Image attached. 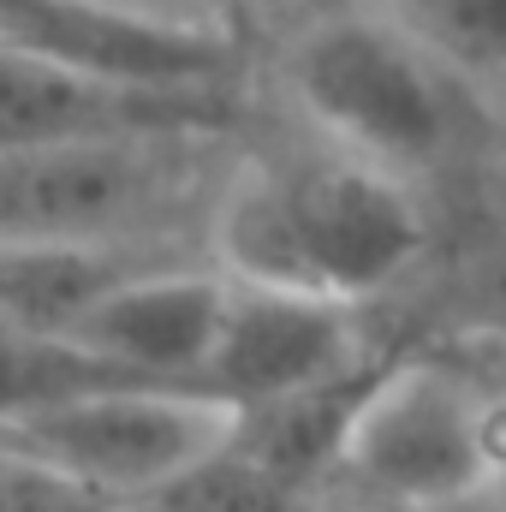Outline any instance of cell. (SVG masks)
<instances>
[{"label": "cell", "instance_id": "cell-1", "mask_svg": "<svg viewBox=\"0 0 506 512\" xmlns=\"http://www.w3.org/2000/svg\"><path fill=\"white\" fill-rule=\"evenodd\" d=\"M423 251V215L399 173L370 161H304L245 179L221 209L227 280L334 310L393 286Z\"/></svg>", "mask_w": 506, "mask_h": 512}, {"label": "cell", "instance_id": "cell-2", "mask_svg": "<svg viewBox=\"0 0 506 512\" xmlns=\"http://www.w3.org/2000/svg\"><path fill=\"white\" fill-rule=\"evenodd\" d=\"M334 459L411 512L489 507L506 483V399L447 364H399L346 405Z\"/></svg>", "mask_w": 506, "mask_h": 512}, {"label": "cell", "instance_id": "cell-3", "mask_svg": "<svg viewBox=\"0 0 506 512\" xmlns=\"http://www.w3.org/2000/svg\"><path fill=\"white\" fill-rule=\"evenodd\" d=\"M286 84L352 161L381 173L429 167L453 143L447 66L387 12L310 18L286 54Z\"/></svg>", "mask_w": 506, "mask_h": 512}, {"label": "cell", "instance_id": "cell-4", "mask_svg": "<svg viewBox=\"0 0 506 512\" xmlns=\"http://www.w3.org/2000/svg\"><path fill=\"white\" fill-rule=\"evenodd\" d=\"M245 417L191 387H108L42 417L6 423L0 453L78 489H161L215 465L239 441Z\"/></svg>", "mask_w": 506, "mask_h": 512}, {"label": "cell", "instance_id": "cell-5", "mask_svg": "<svg viewBox=\"0 0 506 512\" xmlns=\"http://www.w3.org/2000/svg\"><path fill=\"white\" fill-rule=\"evenodd\" d=\"M203 137H120L0 155V245H143L197 185Z\"/></svg>", "mask_w": 506, "mask_h": 512}, {"label": "cell", "instance_id": "cell-6", "mask_svg": "<svg viewBox=\"0 0 506 512\" xmlns=\"http://www.w3.org/2000/svg\"><path fill=\"white\" fill-rule=\"evenodd\" d=\"M0 54L143 96H221L239 66L221 30L120 0H0Z\"/></svg>", "mask_w": 506, "mask_h": 512}, {"label": "cell", "instance_id": "cell-7", "mask_svg": "<svg viewBox=\"0 0 506 512\" xmlns=\"http://www.w3.org/2000/svg\"><path fill=\"white\" fill-rule=\"evenodd\" d=\"M346 358H352V310L233 280L227 322L197 393L251 417V411L316 399L322 387H334Z\"/></svg>", "mask_w": 506, "mask_h": 512}, {"label": "cell", "instance_id": "cell-8", "mask_svg": "<svg viewBox=\"0 0 506 512\" xmlns=\"http://www.w3.org/2000/svg\"><path fill=\"white\" fill-rule=\"evenodd\" d=\"M227 298L233 280L209 274V268H137L120 286H108L66 340H78L90 358L114 364L120 376L149 387H191L203 382L209 352L221 340L227 322Z\"/></svg>", "mask_w": 506, "mask_h": 512}, {"label": "cell", "instance_id": "cell-9", "mask_svg": "<svg viewBox=\"0 0 506 512\" xmlns=\"http://www.w3.org/2000/svg\"><path fill=\"white\" fill-rule=\"evenodd\" d=\"M227 126V96H143L0 54V155L120 143V137H209Z\"/></svg>", "mask_w": 506, "mask_h": 512}, {"label": "cell", "instance_id": "cell-10", "mask_svg": "<svg viewBox=\"0 0 506 512\" xmlns=\"http://www.w3.org/2000/svg\"><path fill=\"white\" fill-rule=\"evenodd\" d=\"M108 387H149V382L120 376L114 364L90 358L78 340L0 328V429L24 423V417H42L54 405H72L84 393H108Z\"/></svg>", "mask_w": 506, "mask_h": 512}, {"label": "cell", "instance_id": "cell-11", "mask_svg": "<svg viewBox=\"0 0 506 512\" xmlns=\"http://www.w3.org/2000/svg\"><path fill=\"white\" fill-rule=\"evenodd\" d=\"M399 18L447 72H506V0H399Z\"/></svg>", "mask_w": 506, "mask_h": 512}, {"label": "cell", "instance_id": "cell-12", "mask_svg": "<svg viewBox=\"0 0 506 512\" xmlns=\"http://www.w3.org/2000/svg\"><path fill=\"white\" fill-rule=\"evenodd\" d=\"M399 0H304L310 18H352V12H393Z\"/></svg>", "mask_w": 506, "mask_h": 512}]
</instances>
